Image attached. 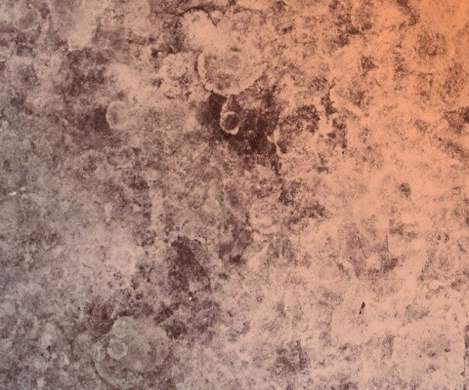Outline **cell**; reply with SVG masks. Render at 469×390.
Listing matches in <instances>:
<instances>
[{"mask_svg":"<svg viewBox=\"0 0 469 390\" xmlns=\"http://www.w3.org/2000/svg\"><path fill=\"white\" fill-rule=\"evenodd\" d=\"M263 298H264V294H263L262 291L258 290V292H256V302H259V304H260V302H263Z\"/></svg>","mask_w":469,"mask_h":390,"instance_id":"cell-2","label":"cell"},{"mask_svg":"<svg viewBox=\"0 0 469 390\" xmlns=\"http://www.w3.org/2000/svg\"><path fill=\"white\" fill-rule=\"evenodd\" d=\"M400 192H402V194H404L405 196H409L411 190H410L409 185H402L400 187Z\"/></svg>","mask_w":469,"mask_h":390,"instance_id":"cell-1","label":"cell"}]
</instances>
